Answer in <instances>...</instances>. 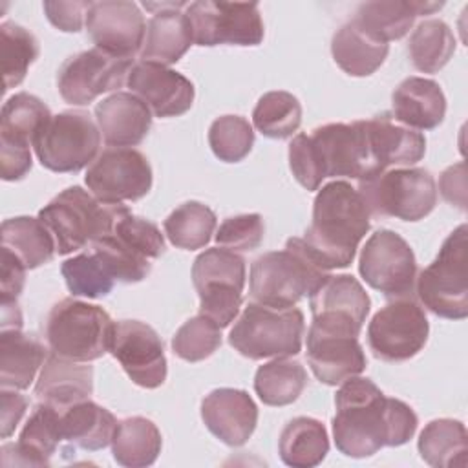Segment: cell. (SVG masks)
<instances>
[{"instance_id":"21","label":"cell","mask_w":468,"mask_h":468,"mask_svg":"<svg viewBox=\"0 0 468 468\" xmlns=\"http://www.w3.org/2000/svg\"><path fill=\"white\" fill-rule=\"evenodd\" d=\"M305 347L313 375L327 386L342 384L346 378L360 375L367 366L358 336L327 333L309 325Z\"/></svg>"},{"instance_id":"49","label":"cell","mask_w":468,"mask_h":468,"mask_svg":"<svg viewBox=\"0 0 468 468\" xmlns=\"http://www.w3.org/2000/svg\"><path fill=\"white\" fill-rule=\"evenodd\" d=\"M91 2H44V13L48 20L60 31L79 33L82 29L86 13Z\"/></svg>"},{"instance_id":"39","label":"cell","mask_w":468,"mask_h":468,"mask_svg":"<svg viewBox=\"0 0 468 468\" xmlns=\"http://www.w3.org/2000/svg\"><path fill=\"white\" fill-rule=\"evenodd\" d=\"M408 53L411 64L422 73H437L455 53V37L439 18L422 20L410 35Z\"/></svg>"},{"instance_id":"10","label":"cell","mask_w":468,"mask_h":468,"mask_svg":"<svg viewBox=\"0 0 468 468\" xmlns=\"http://www.w3.org/2000/svg\"><path fill=\"white\" fill-rule=\"evenodd\" d=\"M356 188L369 214L377 218L419 221L437 205L435 179L424 168L386 170L373 179L360 181Z\"/></svg>"},{"instance_id":"40","label":"cell","mask_w":468,"mask_h":468,"mask_svg":"<svg viewBox=\"0 0 468 468\" xmlns=\"http://www.w3.org/2000/svg\"><path fill=\"white\" fill-rule=\"evenodd\" d=\"M216 223L218 221L212 208L199 201H186L170 212L163 223V229L174 247L196 250L203 249L210 241Z\"/></svg>"},{"instance_id":"45","label":"cell","mask_w":468,"mask_h":468,"mask_svg":"<svg viewBox=\"0 0 468 468\" xmlns=\"http://www.w3.org/2000/svg\"><path fill=\"white\" fill-rule=\"evenodd\" d=\"M208 144L219 161L238 163L252 150L254 130L241 115H221L208 128Z\"/></svg>"},{"instance_id":"17","label":"cell","mask_w":468,"mask_h":468,"mask_svg":"<svg viewBox=\"0 0 468 468\" xmlns=\"http://www.w3.org/2000/svg\"><path fill=\"white\" fill-rule=\"evenodd\" d=\"M311 327L358 336L369 314L371 300L351 274H327L309 296Z\"/></svg>"},{"instance_id":"6","label":"cell","mask_w":468,"mask_h":468,"mask_svg":"<svg viewBox=\"0 0 468 468\" xmlns=\"http://www.w3.org/2000/svg\"><path fill=\"white\" fill-rule=\"evenodd\" d=\"M44 333L51 353L75 362H91L110 351L115 322L101 305L64 298L51 307Z\"/></svg>"},{"instance_id":"47","label":"cell","mask_w":468,"mask_h":468,"mask_svg":"<svg viewBox=\"0 0 468 468\" xmlns=\"http://www.w3.org/2000/svg\"><path fill=\"white\" fill-rule=\"evenodd\" d=\"M112 234L148 260H155L165 252V238L159 227L144 218L133 216L130 208L115 219Z\"/></svg>"},{"instance_id":"28","label":"cell","mask_w":468,"mask_h":468,"mask_svg":"<svg viewBox=\"0 0 468 468\" xmlns=\"http://www.w3.org/2000/svg\"><path fill=\"white\" fill-rule=\"evenodd\" d=\"M444 2L422 0H375L364 2L355 13V22L382 42L402 38L417 16L439 11Z\"/></svg>"},{"instance_id":"27","label":"cell","mask_w":468,"mask_h":468,"mask_svg":"<svg viewBox=\"0 0 468 468\" xmlns=\"http://www.w3.org/2000/svg\"><path fill=\"white\" fill-rule=\"evenodd\" d=\"M395 121L415 130H433L446 115V97L441 86L424 77L404 79L391 95Z\"/></svg>"},{"instance_id":"5","label":"cell","mask_w":468,"mask_h":468,"mask_svg":"<svg viewBox=\"0 0 468 468\" xmlns=\"http://www.w3.org/2000/svg\"><path fill=\"white\" fill-rule=\"evenodd\" d=\"M128 207L106 205L82 186H68L38 212V219L55 238L60 256L71 254L112 232L115 219Z\"/></svg>"},{"instance_id":"16","label":"cell","mask_w":468,"mask_h":468,"mask_svg":"<svg viewBox=\"0 0 468 468\" xmlns=\"http://www.w3.org/2000/svg\"><path fill=\"white\" fill-rule=\"evenodd\" d=\"M132 66L130 58H119L99 48H91L62 62L57 73V88L66 102L86 106L99 95L119 90Z\"/></svg>"},{"instance_id":"29","label":"cell","mask_w":468,"mask_h":468,"mask_svg":"<svg viewBox=\"0 0 468 468\" xmlns=\"http://www.w3.org/2000/svg\"><path fill=\"white\" fill-rule=\"evenodd\" d=\"M60 441H64L60 410L40 402L35 406L22 428L18 442L5 446L15 453V464L48 466Z\"/></svg>"},{"instance_id":"8","label":"cell","mask_w":468,"mask_h":468,"mask_svg":"<svg viewBox=\"0 0 468 468\" xmlns=\"http://www.w3.org/2000/svg\"><path fill=\"white\" fill-rule=\"evenodd\" d=\"M415 294L433 314L448 320L468 316V227L459 225L435 260L415 280Z\"/></svg>"},{"instance_id":"20","label":"cell","mask_w":468,"mask_h":468,"mask_svg":"<svg viewBox=\"0 0 468 468\" xmlns=\"http://www.w3.org/2000/svg\"><path fill=\"white\" fill-rule=\"evenodd\" d=\"M128 88L137 95L155 117H177L190 110L194 102V84L168 66L139 60L128 73Z\"/></svg>"},{"instance_id":"32","label":"cell","mask_w":468,"mask_h":468,"mask_svg":"<svg viewBox=\"0 0 468 468\" xmlns=\"http://www.w3.org/2000/svg\"><path fill=\"white\" fill-rule=\"evenodd\" d=\"M60 424L64 441L82 450L97 452L112 442L119 422L110 410L86 399L60 410Z\"/></svg>"},{"instance_id":"34","label":"cell","mask_w":468,"mask_h":468,"mask_svg":"<svg viewBox=\"0 0 468 468\" xmlns=\"http://www.w3.org/2000/svg\"><path fill=\"white\" fill-rule=\"evenodd\" d=\"M2 247L13 252L26 269H37L53 260L57 252L49 229L31 216L9 218L2 223Z\"/></svg>"},{"instance_id":"3","label":"cell","mask_w":468,"mask_h":468,"mask_svg":"<svg viewBox=\"0 0 468 468\" xmlns=\"http://www.w3.org/2000/svg\"><path fill=\"white\" fill-rule=\"evenodd\" d=\"M369 208L347 181L324 185L313 203V221L300 238L307 256L324 271L353 263L358 243L369 230Z\"/></svg>"},{"instance_id":"37","label":"cell","mask_w":468,"mask_h":468,"mask_svg":"<svg viewBox=\"0 0 468 468\" xmlns=\"http://www.w3.org/2000/svg\"><path fill=\"white\" fill-rule=\"evenodd\" d=\"M424 463L435 468L466 466L468 433L461 420L435 419L424 426L417 442Z\"/></svg>"},{"instance_id":"42","label":"cell","mask_w":468,"mask_h":468,"mask_svg":"<svg viewBox=\"0 0 468 468\" xmlns=\"http://www.w3.org/2000/svg\"><path fill=\"white\" fill-rule=\"evenodd\" d=\"M252 124L271 139H287L302 124V104L289 91H267L252 112Z\"/></svg>"},{"instance_id":"30","label":"cell","mask_w":468,"mask_h":468,"mask_svg":"<svg viewBox=\"0 0 468 468\" xmlns=\"http://www.w3.org/2000/svg\"><path fill=\"white\" fill-rule=\"evenodd\" d=\"M46 358V347L38 338L20 329H2L0 386L7 389H27Z\"/></svg>"},{"instance_id":"51","label":"cell","mask_w":468,"mask_h":468,"mask_svg":"<svg viewBox=\"0 0 468 468\" xmlns=\"http://www.w3.org/2000/svg\"><path fill=\"white\" fill-rule=\"evenodd\" d=\"M27 408V399L20 393H16V389H7L2 388L0 391V435L2 439H7L16 424L20 422V419L24 417Z\"/></svg>"},{"instance_id":"31","label":"cell","mask_w":468,"mask_h":468,"mask_svg":"<svg viewBox=\"0 0 468 468\" xmlns=\"http://www.w3.org/2000/svg\"><path fill=\"white\" fill-rule=\"evenodd\" d=\"M389 44L375 38L355 20L336 29L331 40V55L338 68L351 77H367L386 60Z\"/></svg>"},{"instance_id":"11","label":"cell","mask_w":468,"mask_h":468,"mask_svg":"<svg viewBox=\"0 0 468 468\" xmlns=\"http://www.w3.org/2000/svg\"><path fill=\"white\" fill-rule=\"evenodd\" d=\"M99 146L101 130L84 110H66L51 115L33 139L40 165L58 174H73L91 165Z\"/></svg>"},{"instance_id":"36","label":"cell","mask_w":468,"mask_h":468,"mask_svg":"<svg viewBox=\"0 0 468 468\" xmlns=\"http://www.w3.org/2000/svg\"><path fill=\"white\" fill-rule=\"evenodd\" d=\"M51 119L49 108L27 91L15 93L2 106L0 144L2 146H33L35 135Z\"/></svg>"},{"instance_id":"25","label":"cell","mask_w":468,"mask_h":468,"mask_svg":"<svg viewBox=\"0 0 468 468\" xmlns=\"http://www.w3.org/2000/svg\"><path fill=\"white\" fill-rule=\"evenodd\" d=\"M91 391L93 367L88 362L68 360L55 353L48 355L35 384L37 399L58 410L90 399Z\"/></svg>"},{"instance_id":"46","label":"cell","mask_w":468,"mask_h":468,"mask_svg":"<svg viewBox=\"0 0 468 468\" xmlns=\"http://www.w3.org/2000/svg\"><path fill=\"white\" fill-rule=\"evenodd\" d=\"M221 346V327L197 314L188 318L172 338V351L186 362H201Z\"/></svg>"},{"instance_id":"9","label":"cell","mask_w":468,"mask_h":468,"mask_svg":"<svg viewBox=\"0 0 468 468\" xmlns=\"http://www.w3.org/2000/svg\"><path fill=\"white\" fill-rule=\"evenodd\" d=\"M245 260L229 249L203 250L192 265V282L199 296V314L216 322L221 329L230 325L243 302Z\"/></svg>"},{"instance_id":"19","label":"cell","mask_w":468,"mask_h":468,"mask_svg":"<svg viewBox=\"0 0 468 468\" xmlns=\"http://www.w3.org/2000/svg\"><path fill=\"white\" fill-rule=\"evenodd\" d=\"M86 29L95 48L119 57L133 58L146 37V20L135 2H91L86 13Z\"/></svg>"},{"instance_id":"54","label":"cell","mask_w":468,"mask_h":468,"mask_svg":"<svg viewBox=\"0 0 468 468\" xmlns=\"http://www.w3.org/2000/svg\"><path fill=\"white\" fill-rule=\"evenodd\" d=\"M2 329H22V313L16 302H2Z\"/></svg>"},{"instance_id":"41","label":"cell","mask_w":468,"mask_h":468,"mask_svg":"<svg viewBox=\"0 0 468 468\" xmlns=\"http://www.w3.org/2000/svg\"><path fill=\"white\" fill-rule=\"evenodd\" d=\"M38 40L29 29L15 22L0 24V58L4 90L18 86L26 79L27 69L38 58Z\"/></svg>"},{"instance_id":"12","label":"cell","mask_w":468,"mask_h":468,"mask_svg":"<svg viewBox=\"0 0 468 468\" xmlns=\"http://www.w3.org/2000/svg\"><path fill=\"white\" fill-rule=\"evenodd\" d=\"M358 272L386 298H410L415 292L417 260L410 243L389 229L373 232L360 250Z\"/></svg>"},{"instance_id":"14","label":"cell","mask_w":468,"mask_h":468,"mask_svg":"<svg viewBox=\"0 0 468 468\" xmlns=\"http://www.w3.org/2000/svg\"><path fill=\"white\" fill-rule=\"evenodd\" d=\"M430 324L424 309L410 298H395L375 313L367 325V346L384 362L413 358L428 340Z\"/></svg>"},{"instance_id":"44","label":"cell","mask_w":468,"mask_h":468,"mask_svg":"<svg viewBox=\"0 0 468 468\" xmlns=\"http://www.w3.org/2000/svg\"><path fill=\"white\" fill-rule=\"evenodd\" d=\"M91 250L101 258L106 265L113 280L122 283H137L150 274L152 263L146 256L133 250L126 243H122L115 234H106L93 243H90Z\"/></svg>"},{"instance_id":"2","label":"cell","mask_w":468,"mask_h":468,"mask_svg":"<svg viewBox=\"0 0 468 468\" xmlns=\"http://www.w3.org/2000/svg\"><path fill=\"white\" fill-rule=\"evenodd\" d=\"M289 166L305 190H318L325 177L367 181L382 174L364 121L329 122L309 135L296 133L289 143Z\"/></svg>"},{"instance_id":"52","label":"cell","mask_w":468,"mask_h":468,"mask_svg":"<svg viewBox=\"0 0 468 468\" xmlns=\"http://www.w3.org/2000/svg\"><path fill=\"white\" fill-rule=\"evenodd\" d=\"M33 166L31 150L0 144V174L4 181H20Z\"/></svg>"},{"instance_id":"35","label":"cell","mask_w":468,"mask_h":468,"mask_svg":"<svg viewBox=\"0 0 468 468\" xmlns=\"http://www.w3.org/2000/svg\"><path fill=\"white\" fill-rule=\"evenodd\" d=\"M163 439L159 428L146 417H128L115 428L112 453L117 464L126 468H144L155 463Z\"/></svg>"},{"instance_id":"7","label":"cell","mask_w":468,"mask_h":468,"mask_svg":"<svg viewBox=\"0 0 468 468\" xmlns=\"http://www.w3.org/2000/svg\"><path fill=\"white\" fill-rule=\"evenodd\" d=\"M305 333L298 307H269L249 302L229 333V344L250 360L294 356L302 351Z\"/></svg>"},{"instance_id":"48","label":"cell","mask_w":468,"mask_h":468,"mask_svg":"<svg viewBox=\"0 0 468 468\" xmlns=\"http://www.w3.org/2000/svg\"><path fill=\"white\" fill-rule=\"evenodd\" d=\"M265 234L260 214H239L223 219L216 232V243L234 252H249L261 245Z\"/></svg>"},{"instance_id":"26","label":"cell","mask_w":468,"mask_h":468,"mask_svg":"<svg viewBox=\"0 0 468 468\" xmlns=\"http://www.w3.org/2000/svg\"><path fill=\"white\" fill-rule=\"evenodd\" d=\"M375 161L382 172L389 166H410L426 154V137L408 126L393 122L388 113L364 121Z\"/></svg>"},{"instance_id":"4","label":"cell","mask_w":468,"mask_h":468,"mask_svg":"<svg viewBox=\"0 0 468 468\" xmlns=\"http://www.w3.org/2000/svg\"><path fill=\"white\" fill-rule=\"evenodd\" d=\"M325 276L327 271L307 256L300 238H289L283 250L265 252L252 261L249 292L258 303L287 309L311 296Z\"/></svg>"},{"instance_id":"24","label":"cell","mask_w":468,"mask_h":468,"mask_svg":"<svg viewBox=\"0 0 468 468\" xmlns=\"http://www.w3.org/2000/svg\"><path fill=\"white\" fill-rule=\"evenodd\" d=\"M95 119L104 143L113 148L139 144L152 128L150 108L128 91H115L97 102Z\"/></svg>"},{"instance_id":"23","label":"cell","mask_w":468,"mask_h":468,"mask_svg":"<svg viewBox=\"0 0 468 468\" xmlns=\"http://www.w3.org/2000/svg\"><path fill=\"white\" fill-rule=\"evenodd\" d=\"M201 419L212 435L236 448L254 433L258 406L245 389L218 388L203 399Z\"/></svg>"},{"instance_id":"15","label":"cell","mask_w":468,"mask_h":468,"mask_svg":"<svg viewBox=\"0 0 468 468\" xmlns=\"http://www.w3.org/2000/svg\"><path fill=\"white\" fill-rule=\"evenodd\" d=\"M84 181L99 201L119 205L144 197L152 188L154 174L143 152L110 146L88 166Z\"/></svg>"},{"instance_id":"1","label":"cell","mask_w":468,"mask_h":468,"mask_svg":"<svg viewBox=\"0 0 468 468\" xmlns=\"http://www.w3.org/2000/svg\"><path fill=\"white\" fill-rule=\"evenodd\" d=\"M333 437L336 450L364 459L384 446H402L417 431V413L399 399L386 397L364 377H349L335 395Z\"/></svg>"},{"instance_id":"22","label":"cell","mask_w":468,"mask_h":468,"mask_svg":"<svg viewBox=\"0 0 468 468\" xmlns=\"http://www.w3.org/2000/svg\"><path fill=\"white\" fill-rule=\"evenodd\" d=\"M154 11L146 24V37L141 48V58L163 66L176 64L192 46V26L183 7L186 2H144Z\"/></svg>"},{"instance_id":"38","label":"cell","mask_w":468,"mask_h":468,"mask_svg":"<svg viewBox=\"0 0 468 468\" xmlns=\"http://www.w3.org/2000/svg\"><path fill=\"white\" fill-rule=\"evenodd\" d=\"M307 386L305 367L289 356H278L258 367L254 391L267 406H287L298 400Z\"/></svg>"},{"instance_id":"50","label":"cell","mask_w":468,"mask_h":468,"mask_svg":"<svg viewBox=\"0 0 468 468\" xmlns=\"http://www.w3.org/2000/svg\"><path fill=\"white\" fill-rule=\"evenodd\" d=\"M24 263L7 249L2 247V272H0V292L2 302H16L26 282Z\"/></svg>"},{"instance_id":"43","label":"cell","mask_w":468,"mask_h":468,"mask_svg":"<svg viewBox=\"0 0 468 468\" xmlns=\"http://www.w3.org/2000/svg\"><path fill=\"white\" fill-rule=\"evenodd\" d=\"M60 272L73 296L102 298L113 289V276L101 261V258L90 249L73 258H68Z\"/></svg>"},{"instance_id":"18","label":"cell","mask_w":468,"mask_h":468,"mask_svg":"<svg viewBox=\"0 0 468 468\" xmlns=\"http://www.w3.org/2000/svg\"><path fill=\"white\" fill-rule=\"evenodd\" d=\"M110 353L119 360L132 382L141 388L154 389L166 380L168 367L163 340L144 322H117Z\"/></svg>"},{"instance_id":"33","label":"cell","mask_w":468,"mask_h":468,"mask_svg":"<svg viewBox=\"0 0 468 468\" xmlns=\"http://www.w3.org/2000/svg\"><path fill=\"white\" fill-rule=\"evenodd\" d=\"M278 452L287 466L313 468L320 464L329 452L327 430L313 417H294L280 433Z\"/></svg>"},{"instance_id":"53","label":"cell","mask_w":468,"mask_h":468,"mask_svg":"<svg viewBox=\"0 0 468 468\" xmlns=\"http://www.w3.org/2000/svg\"><path fill=\"white\" fill-rule=\"evenodd\" d=\"M439 186H441L442 197L450 205H455L461 210H466V166L463 161L446 168L441 174Z\"/></svg>"},{"instance_id":"13","label":"cell","mask_w":468,"mask_h":468,"mask_svg":"<svg viewBox=\"0 0 468 468\" xmlns=\"http://www.w3.org/2000/svg\"><path fill=\"white\" fill-rule=\"evenodd\" d=\"M185 13L197 46H258L265 35L258 2L197 0Z\"/></svg>"}]
</instances>
